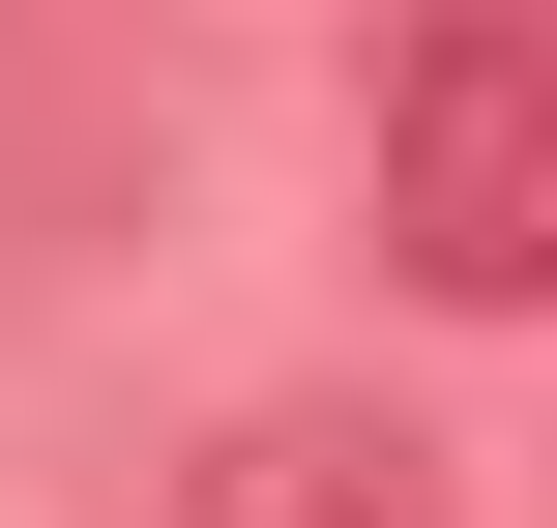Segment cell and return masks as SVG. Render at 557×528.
Here are the masks:
<instances>
[{
	"label": "cell",
	"mask_w": 557,
	"mask_h": 528,
	"mask_svg": "<svg viewBox=\"0 0 557 528\" xmlns=\"http://www.w3.org/2000/svg\"><path fill=\"white\" fill-rule=\"evenodd\" d=\"M206 528H470V470L411 412H235L206 441Z\"/></svg>",
	"instance_id": "7a4b0ae2"
},
{
	"label": "cell",
	"mask_w": 557,
	"mask_h": 528,
	"mask_svg": "<svg viewBox=\"0 0 557 528\" xmlns=\"http://www.w3.org/2000/svg\"><path fill=\"white\" fill-rule=\"evenodd\" d=\"M382 265L441 323H557V0H441L382 59Z\"/></svg>",
	"instance_id": "6da1fadb"
}]
</instances>
